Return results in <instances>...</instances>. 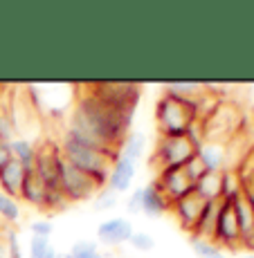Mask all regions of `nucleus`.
<instances>
[{"mask_svg": "<svg viewBox=\"0 0 254 258\" xmlns=\"http://www.w3.org/2000/svg\"><path fill=\"white\" fill-rule=\"evenodd\" d=\"M144 151H146V137H144L142 133L133 131L124 137L122 146H119V157H126V160H131L137 164V162L144 157Z\"/></svg>", "mask_w": 254, "mask_h": 258, "instance_id": "f3484780", "label": "nucleus"}, {"mask_svg": "<svg viewBox=\"0 0 254 258\" xmlns=\"http://www.w3.org/2000/svg\"><path fill=\"white\" fill-rule=\"evenodd\" d=\"M241 258H254V254H245V256H241Z\"/></svg>", "mask_w": 254, "mask_h": 258, "instance_id": "72a5a7b5", "label": "nucleus"}, {"mask_svg": "<svg viewBox=\"0 0 254 258\" xmlns=\"http://www.w3.org/2000/svg\"><path fill=\"white\" fill-rule=\"evenodd\" d=\"M0 220L9 222V225H16L21 220V207H18V202L14 198L5 196L3 191H0Z\"/></svg>", "mask_w": 254, "mask_h": 258, "instance_id": "5701e85b", "label": "nucleus"}, {"mask_svg": "<svg viewBox=\"0 0 254 258\" xmlns=\"http://www.w3.org/2000/svg\"><path fill=\"white\" fill-rule=\"evenodd\" d=\"M61 258H106L99 251L97 242L92 240H79L70 247L68 254H61Z\"/></svg>", "mask_w": 254, "mask_h": 258, "instance_id": "412c9836", "label": "nucleus"}, {"mask_svg": "<svg viewBox=\"0 0 254 258\" xmlns=\"http://www.w3.org/2000/svg\"><path fill=\"white\" fill-rule=\"evenodd\" d=\"M196 155H198V160L202 162V166H205L209 173L225 171V146H223V144L207 142L205 146L196 153Z\"/></svg>", "mask_w": 254, "mask_h": 258, "instance_id": "2eb2a0df", "label": "nucleus"}, {"mask_svg": "<svg viewBox=\"0 0 254 258\" xmlns=\"http://www.w3.org/2000/svg\"><path fill=\"white\" fill-rule=\"evenodd\" d=\"M131 117L133 115H126V112L104 103L92 92H83L79 94L77 103H74L70 126L66 131L88 144L119 153L124 137L128 135Z\"/></svg>", "mask_w": 254, "mask_h": 258, "instance_id": "f257e3e1", "label": "nucleus"}, {"mask_svg": "<svg viewBox=\"0 0 254 258\" xmlns=\"http://www.w3.org/2000/svg\"><path fill=\"white\" fill-rule=\"evenodd\" d=\"M137 175V164L131 160H126V157H119L115 160V164L111 168V175H108V182L106 186L111 188V191H115L117 196L119 193H126L128 188L133 186V180H135Z\"/></svg>", "mask_w": 254, "mask_h": 258, "instance_id": "9b49d317", "label": "nucleus"}, {"mask_svg": "<svg viewBox=\"0 0 254 258\" xmlns=\"http://www.w3.org/2000/svg\"><path fill=\"white\" fill-rule=\"evenodd\" d=\"M21 198L27 202V205L47 211V186L43 184V180L36 175V171L27 173L25 184H23V191H21Z\"/></svg>", "mask_w": 254, "mask_h": 258, "instance_id": "4468645a", "label": "nucleus"}, {"mask_svg": "<svg viewBox=\"0 0 254 258\" xmlns=\"http://www.w3.org/2000/svg\"><path fill=\"white\" fill-rule=\"evenodd\" d=\"M221 258H227V256H221Z\"/></svg>", "mask_w": 254, "mask_h": 258, "instance_id": "c9c22d12", "label": "nucleus"}, {"mask_svg": "<svg viewBox=\"0 0 254 258\" xmlns=\"http://www.w3.org/2000/svg\"><path fill=\"white\" fill-rule=\"evenodd\" d=\"M0 112H3V106H0Z\"/></svg>", "mask_w": 254, "mask_h": 258, "instance_id": "f704fd0d", "label": "nucleus"}, {"mask_svg": "<svg viewBox=\"0 0 254 258\" xmlns=\"http://www.w3.org/2000/svg\"><path fill=\"white\" fill-rule=\"evenodd\" d=\"M27 168H25L18 160H12L7 166L0 171V191L9 198H21L23 184H25V177H27Z\"/></svg>", "mask_w": 254, "mask_h": 258, "instance_id": "f8f14e48", "label": "nucleus"}, {"mask_svg": "<svg viewBox=\"0 0 254 258\" xmlns=\"http://www.w3.org/2000/svg\"><path fill=\"white\" fill-rule=\"evenodd\" d=\"M182 168H185L187 177H189V180L193 182V184H196V182L200 180V177H202V175H205V173H207V168L202 166V162L198 160V155H193V157H191V160H189V162H185V166H182Z\"/></svg>", "mask_w": 254, "mask_h": 258, "instance_id": "bb28decb", "label": "nucleus"}, {"mask_svg": "<svg viewBox=\"0 0 254 258\" xmlns=\"http://www.w3.org/2000/svg\"><path fill=\"white\" fill-rule=\"evenodd\" d=\"M162 90L169 94H176V97H182V99H193L205 88H202L200 81H167V83H162Z\"/></svg>", "mask_w": 254, "mask_h": 258, "instance_id": "6ab92c4d", "label": "nucleus"}, {"mask_svg": "<svg viewBox=\"0 0 254 258\" xmlns=\"http://www.w3.org/2000/svg\"><path fill=\"white\" fill-rule=\"evenodd\" d=\"M221 173H209L207 171L205 175H202L200 180L193 184V191H196L205 202H221V196H223Z\"/></svg>", "mask_w": 254, "mask_h": 258, "instance_id": "dca6fc26", "label": "nucleus"}, {"mask_svg": "<svg viewBox=\"0 0 254 258\" xmlns=\"http://www.w3.org/2000/svg\"><path fill=\"white\" fill-rule=\"evenodd\" d=\"M45 258H61V254H59V251H57V249H54V247H52V249L47 251V256H45Z\"/></svg>", "mask_w": 254, "mask_h": 258, "instance_id": "2f4dec72", "label": "nucleus"}, {"mask_svg": "<svg viewBox=\"0 0 254 258\" xmlns=\"http://www.w3.org/2000/svg\"><path fill=\"white\" fill-rule=\"evenodd\" d=\"M153 182L160 186V191L167 196L169 202L180 200V198H185L193 191V182L187 177V173L182 166L162 168V171H158V177Z\"/></svg>", "mask_w": 254, "mask_h": 258, "instance_id": "6e6552de", "label": "nucleus"}, {"mask_svg": "<svg viewBox=\"0 0 254 258\" xmlns=\"http://www.w3.org/2000/svg\"><path fill=\"white\" fill-rule=\"evenodd\" d=\"M52 249V242L45 236H29V258H45L47 251Z\"/></svg>", "mask_w": 254, "mask_h": 258, "instance_id": "393cba45", "label": "nucleus"}, {"mask_svg": "<svg viewBox=\"0 0 254 258\" xmlns=\"http://www.w3.org/2000/svg\"><path fill=\"white\" fill-rule=\"evenodd\" d=\"M3 240H5V245H7V254H9V258H23L21 242H18L16 231H12V229H9V231H5Z\"/></svg>", "mask_w": 254, "mask_h": 258, "instance_id": "cd10ccee", "label": "nucleus"}, {"mask_svg": "<svg viewBox=\"0 0 254 258\" xmlns=\"http://www.w3.org/2000/svg\"><path fill=\"white\" fill-rule=\"evenodd\" d=\"M3 234H5V222L0 220V238H3Z\"/></svg>", "mask_w": 254, "mask_h": 258, "instance_id": "473e14b6", "label": "nucleus"}, {"mask_svg": "<svg viewBox=\"0 0 254 258\" xmlns=\"http://www.w3.org/2000/svg\"><path fill=\"white\" fill-rule=\"evenodd\" d=\"M126 209H128V213H142V186L135 188V191L128 196Z\"/></svg>", "mask_w": 254, "mask_h": 258, "instance_id": "c756f323", "label": "nucleus"}, {"mask_svg": "<svg viewBox=\"0 0 254 258\" xmlns=\"http://www.w3.org/2000/svg\"><path fill=\"white\" fill-rule=\"evenodd\" d=\"M205 205H207V202L202 200L196 191H191L189 196L180 198V200H176V202H171V209H169V213H173V218L178 220V225H180L182 229L191 236L193 227H196V222L200 220L202 211H205Z\"/></svg>", "mask_w": 254, "mask_h": 258, "instance_id": "1a4fd4ad", "label": "nucleus"}, {"mask_svg": "<svg viewBox=\"0 0 254 258\" xmlns=\"http://www.w3.org/2000/svg\"><path fill=\"white\" fill-rule=\"evenodd\" d=\"M128 242H131L137 251H151L153 247H156V238L151 234H146V231H133V236Z\"/></svg>", "mask_w": 254, "mask_h": 258, "instance_id": "a878e982", "label": "nucleus"}, {"mask_svg": "<svg viewBox=\"0 0 254 258\" xmlns=\"http://www.w3.org/2000/svg\"><path fill=\"white\" fill-rule=\"evenodd\" d=\"M196 155V148L189 144L185 135H160L151 155V164L162 171L169 166H185Z\"/></svg>", "mask_w": 254, "mask_h": 258, "instance_id": "39448f33", "label": "nucleus"}, {"mask_svg": "<svg viewBox=\"0 0 254 258\" xmlns=\"http://www.w3.org/2000/svg\"><path fill=\"white\" fill-rule=\"evenodd\" d=\"M212 242L218 249H236V247H241V231H238V222L236 216H234L232 202L221 200V205H218Z\"/></svg>", "mask_w": 254, "mask_h": 258, "instance_id": "0eeeda50", "label": "nucleus"}, {"mask_svg": "<svg viewBox=\"0 0 254 258\" xmlns=\"http://www.w3.org/2000/svg\"><path fill=\"white\" fill-rule=\"evenodd\" d=\"M12 155L18 160L27 171H34V160H36V146H32L27 140H14L12 142Z\"/></svg>", "mask_w": 254, "mask_h": 258, "instance_id": "aec40b11", "label": "nucleus"}, {"mask_svg": "<svg viewBox=\"0 0 254 258\" xmlns=\"http://www.w3.org/2000/svg\"><path fill=\"white\" fill-rule=\"evenodd\" d=\"M59 151H61V155L66 157L70 164H74L77 168L86 171L88 175H92L101 186H106L111 168L119 155L115 151H106V148H99V146H94V144L79 140L77 135H72V133H68V131L63 133Z\"/></svg>", "mask_w": 254, "mask_h": 258, "instance_id": "f03ea898", "label": "nucleus"}, {"mask_svg": "<svg viewBox=\"0 0 254 258\" xmlns=\"http://www.w3.org/2000/svg\"><path fill=\"white\" fill-rule=\"evenodd\" d=\"M189 245H191V251L196 254V258H221L223 256V251L212 240H205V238L189 236Z\"/></svg>", "mask_w": 254, "mask_h": 258, "instance_id": "4be33fe9", "label": "nucleus"}, {"mask_svg": "<svg viewBox=\"0 0 254 258\" xmlns=\"http://www.w3.org/2000/svg\"><path fill=\"white\" fill-rule=\"evenodd\" d=\"M29 231H32V236H45L49 238L54 231V225L49 220H34L32 225H29Z\"/></svg>", "mask_w": 254, "mask_h": 258, "instance_id": "c85d7f7f", "label": "nucleus"}, {"mask_svg": "<svg viewBox=\"0 0 254 258\" xmlns=\"http://www.w3.org/2000/svg\"><path fill=\"white\" fill-rule=\"evenodd\" d=\"M133 231L135 229H133L131 220H126V218H108L97 227V240L101 245L117 247L131 240Z\"/></svg>", "mask_w": 254, "mask_h": 258, "instance_id": "9d476101", "label": "nucleus"}, {"mask_svg": "<svg viewBox=\"0 0 254 258\" xmlns=\"http://www.w3.org/2000/svg\"><path fill=\"white\" fill-rule=\"evenodd\" d=\"M90 92L104 103L126 112V115H133L139 99V88L133 83H92Z\"/></svg>", "mask_w": 254, "mask_h": 258, "instance_id": "423d86ee", "label": "nucleus"}, {"mask_svg": "<svg viewBox=\"0 0 254 258\" xmlns=\"http://www.w3.org/2000/svg\"><path fill=\"white\" fill-rule=\"evenodd\" d=\"M171 202L167 200V196L160 191V186L156 182H148L146 186H142V213L148 218H160L162 213H169Z\"/></svg>", "mask_w": 254, "mask_h": 258, "instance_id": "ddd939ff", "label": "nucleus"}, {"mask_svg": "<svg viewBox=\"0 0 254 258\" xmlns=\"http://www.w3.org/2000/svg\"><path fill=\"white\" fill-rule=\"evenodd\" d=\"M218 205H221V202H207V205H205V211H202L200 220H198L196 227H193L191 236L205 238V240H212L214 222H216V213H218Z\"/></svg>", "mask_w": 254, "mask_h": 258, "instance_id": "a211bd4d", "label": "nucleus"}, {"mask_svg": "<svg viewBox=\"0 0 254 258\" xmlns=\"http://www.w3.org/2000/svg\"><path fill=\"white\" fill-rule=\"evenodd\" d=\"M92 207H94V211H111L113 207H117V193L111 191L108 186H104L101 191L92 198Z\"/></svg>", "mask_w": 254, "mask_h": 258, "instance_id": "b1692460", "label": "nucleus"}, {"mask_svg": "<svg viewBox=\"0 0 254 258\" xmlns=\"http://www.w3.org/2000/svg\"><path fill=\"white\" fill-rule=\"evenodd\" d=\"M14 160L12 155V142H0V171Z\"/></svg>", "mask_w": 254, "mask_h": 258, "instance_id": "7c9ffc66", "label": "nucleus"}, {"mask_svg": "<svg viewBox=\"0 0 254 258\" xmlns=\"http://www.w3.org/2000/svg\"><path fill=\"white\" fill-rule=\"evenodd\" d=\"M59 184H61V193L66 196L68 205L70 202L90 200L104 188L92 175H88L86 171L70 164L66 157L61 155V151H59Z\"/></svg>", "mask_w": 254, "mask_h": 258, "instance_id": "20e7f679", "label": "nucleus"}, {"mask_svg": "<svg viewBox=\"0 0 254 258\" xmlns=\"http://www.w3.org/2000/svg\"><path fill=\"white\" fill-rule=\"evenodd\" d=\"M196 121L193 99H182L162 92L156 103V123L160 135H185L187 128Z\"/></svg>", "mask_w": 254, "mask_h": 258, "instance_id": "7ed1b4c3", "label": "nucleus"}]
</instances>
